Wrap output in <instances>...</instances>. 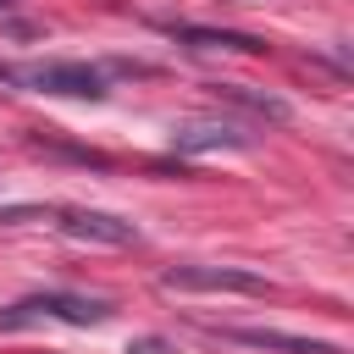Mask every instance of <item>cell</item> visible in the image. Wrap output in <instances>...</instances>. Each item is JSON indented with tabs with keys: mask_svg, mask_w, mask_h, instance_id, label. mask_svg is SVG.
<instances>
[{
	"mask_svg": "<svg viewBox=\"0 0 354 354\" xmlns=\"http://www.w3.org/2000/svg\"><path fill=\"white\" fill-rule=\"evenodd\" d=\"M17 88H39L61 100H105V72L88 61H28L17 66Z\"/></svg>",
	"mask_w": 354,
	"mask_h": 354,
	"instance_id": "obj_2",
	"label": "cell"
},
{
	"mask_svg": "<svg viewBox=\"0 0 354 354\" xmlns=\"http://www.w3.org/2000/svg\"><path fill=\"white\" fill-rule=\"evenodd\" d=\"M221 105H238V111H249V116H260V122H288L293 111H288V100H277V94H260V88H243V83H205Z\"/></svg>",
	"mask_w": 354,
	"mask_h": 354,
	"instance_id": "obj_8",
	"label": "cell"
},
{
	"mask_svg": "<svg viewBox=\"0 0 354 354\" xmlns=\"http://www.w3.org/2000/svg\"><path fill=\"white\" fill-rule=\"evenodd\" d=\"M166 348H171V343H166V337H138V343H133V348H127V354H166Z\"/></svg>",
	"mask_w": 354,
	"mask_h": 354,
	"instance_id": "obj_10",
	"label": "cell"
},
{
	"mask_svg": "<svg viewBox=\"0 0 354 354\" xmlns=\"http://www.w3.org/2000/svg\"><path fill=\"white\" fill-rule=\"evenodd\" d=\"M50 216H55V227H61L66 238H77V243H105V249L138 243V227L122 221V216H111V210H83V205H72V210H50Z\"/></svg>",
	"mask_w": 354,
	"mask_h": 354,
	"instance_id": "obj_4",
	"label": "cell"
},
{
	"mask_svg": "<svg viewBox=\"0 0 354 354\" xmlns=\"http://www.w3.org/2000/svg\"><path fill=\"white\" fill-rule=\"evenodd\" d=\"M166 293H249V299H271L277 288L243 266H166L160 271Z\"/></svg>",
	"mask_w": 354,
	"mask_h": 354,
	"instance_id": "obj_3",
	"label": "cell"
},
{
	"mask_svg": "<svg viewBox=\"0 0 354 354\" xmlns=\"http://www.w3.org/2000/svg\"><path fill=\"white\" fill-rule=\"evenodd\" d=\"M0 88H17V66L11 61H0Z\"/></svg>",
	"mask_w": 354,
	"mask_h": 354,
	"instance_id": "obj_11",
	"label": "cell"
},
{
	"mask_svg": "<svg viewBox=\"0 0 354 354\" xmlns=\"http://www.w3.org/2000/svg\"><path fill=\"white\" fill-rule=\"evenodd\" d=\"M33 321L100 326V321H111V304H105V299H88V293H61V288H50V293H28V299H17V304L0 310V332H22V326H33Z\"/></svg>",
	"mask_w": 354,
	"mask_h": 354,
	"instance_id": "obj_1",
	"label": "cell"
},
{
	"mask_svg": "<svg viewBox=\"0 0 354 354\" xmlns=\"http://www.w3.org/2000/svg\"><path fill=\"white\" fill-rule=\"evenodd\" d=\"M254 138L249 133H238L232 122H177L171 127V149L177 155H210V149H249Z\"/></svg>",
	"mask_w": 354,
	"mask_h": 354,
	"instance_id": "obj_6",
	"label": "cell"
},
{
	"mask_svg": "<svg viewBox=\"0 0 354 354\" xmlns=\"http://www.w3.org/2000/svg\"><path fill=\"white\" fill-rule=\"evenodd\" d=\"M160 33H171L177 44L188 50H238V55H260L266 39L254 33H238V28H199V22H160Z\"/></svg>",
	"mask_w": 354,
	"mask_h": 354,
	"instance_id": "obj_7",
	"label": "cell"
},
{
	"mask_svg": "<svg viewBox=\"0 0 354 354\" xmlns=\"http://www.w3.org/2000/svg\"><path fill=\"white\" fill-rule=\"evenodd\" d=\"M205 332H216L221 343L271 348V354H343V348L326 343V337H293V332H277V326H205Z\"/></svg>",
	"mask_w": 354,
	"mask_h": 354,
	"instance_id": "obj_5",
	"label": "cell"
},
{
	"mask_svg": "<svg viewBox=\"0 0 354 354\" xmlns=\"http://www.w3.org/2000/svg\"><path fill=\"white\" fill-rule=\"evenodd\" d=\"M44 216H50L44 205H6V210H0V227H17V221H44Z\"/></svg>",
	"mask_w": 354,
	"mask_h": 354,
	"instance_id": "obj_9",
	"label": "cell"
}]
</instances>
